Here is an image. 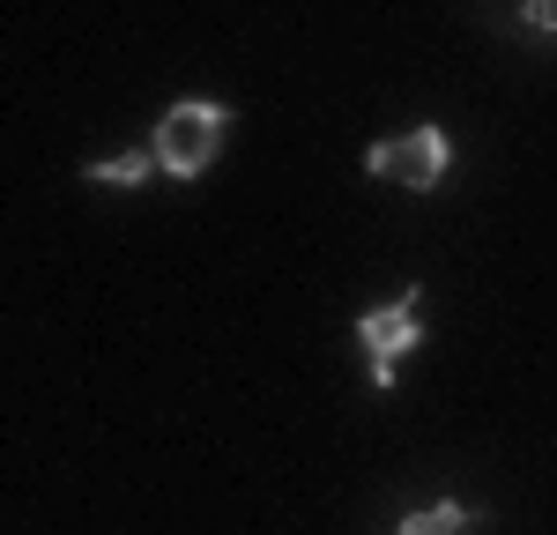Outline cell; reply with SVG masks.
Listing matches in <instances>:
<instances>
[{
	"label": "cell",
	"mask_w": 557,
	"mask_h": 535,
	"mask_svg": "<svg viewBox=\"0 0 557 535\" xmlns=\"http://www.w3.org/2000/svg\"><path fill=\"white\" fill-rule=\"evenodd\" d=\"M231 104H209V97H186V104H172L164 120H157V134H149V149H157V172L164 178H201L223 157V141H231Z\"/></svg>",
	"instance_id": "6da1fadb"
},
{
	"label": "cell",
	"mask_w": 557,
	"mask_h": 535,
	"mask_svg": "<svg viewBox=\"0 0 557 535\" xmlns=\"http://www.w3.org/2000/svg\"><path fill=\"white\" fill-rule=\"evenodd\" d=\"M364 172L386 178V186H409V194H431L438 178L454 172V141L446 127H409V134H386L364 149Z\"/></svg>",
	"instance_id": "7a4b0ae2"
},
{
	"label": "cell",
	"mask_w": 557,
	"mask_h": 535,
	"mask_svg": "<svg viewBox=\"0 0 557 535\" xmlns=\"http://www.w3.org/2000/svg\"><path fill=\"white\" fill-rule=\"evenodd\" d=\"M424 290H401V298H386V306H372L364 320H357V343H364V364H372V395H386L394 387V364L424 343Z\"/></svg>",
	"instance_id": "3957f363"
},
{
	"label": "cell",
	"mask_w": 557,
	"mask_h": 535,
	"mask_svg": "<svg viewBox=\"0 0 557 535\" xmlns=\"http://www.w3.org/2000/svg\"><path fill=\"white\" fill-rule=\"evenodd\" d=\"M394 535H483V506H461V498H438L424 513H409Z\"/></svg>",
	"instance_id": "277c9868"
},
{
	"label": "cell",
	"mask_w": 557,
	"mask_h": 535,
	"mask_svg": "<svg viewBox=\"0 0 557 535\" xmlns=\"http://www.w3.org/2000/svg\"><path fill=\"white\" fill-rule=\"evenodd\" d=\"M89 186H141V178H157V149H120V157H97V164H83Z\"/></svg>",
	"instance_id": "5b68a950"
},
{
	"label": "cell",
	"mask_w": 557,
	"mask_h": 535,
	"mask_svg": "<svg viewBox=\"0 0 557 535\" xmlns=\"http://www.w3.org/2000/svg\"><path fill=\"white\" fill-rule=\"evenodd\" d=\"M513 38H557V8H513Z\"/></svg>",
	"instance_id": "8992f818"
}]
</instances>
